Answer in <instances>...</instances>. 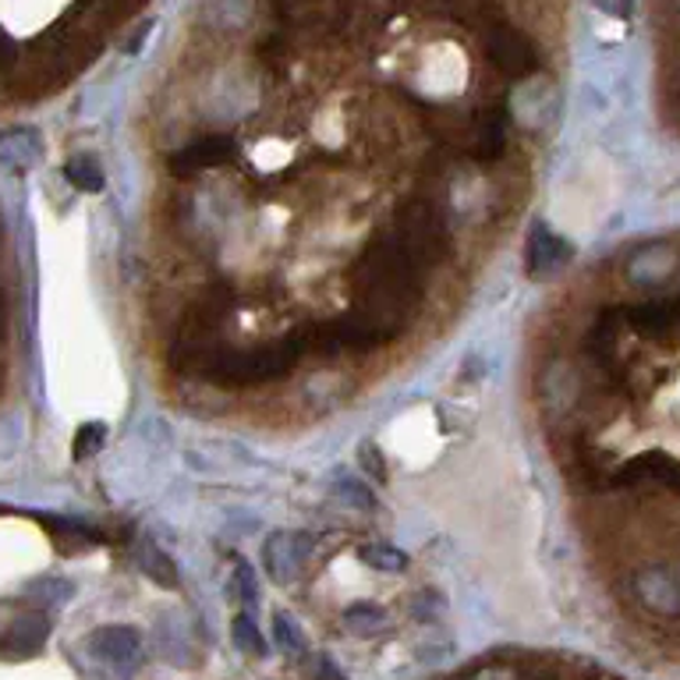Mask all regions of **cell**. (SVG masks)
I'll return each instance as SVG.
<instances>
[{"label": "cell", "instance_id": "cell-13", "mask_svg": "<svg viewBox=\"0 0 680 680\" xmlns=\"http://www.w3.org/2000/svg\"><path fill=\"white\" fill-rule=\"evenodd\" d=\"M620 330H624V309H606L595 316L592 330L585 333V351L595 362H614L620 348Z\"/></svg>", "mask_w": 680, "mask_h": 680}, {"label": "cell", "instance_id": "cell-20", "mask_svg": "<svg viewBox=\"0 0 680 680\" xmlns=\"http://www.w3.org/2000/svg\"><path fill=\"white\" fill-rule=\"evenodd\" d=\"M142 571H146L157 585H163V588H174V585H178L174 560L163 556L157 546H152V542H146V546H142Z\"/></svg>", "mask_w": 680, "mask_h": 680}, {"label": "cell", "instance_id": "cell-4", "mask_svg": "<svg viewBox=\"0 0 680 680\" xmlns=\"http://www.w3.org/2000/svg\"><path fill=\"white\" fill-rule=\"evenodd\" d=\"M394 237L401 242V248L412 255V259L429 269L436 263H444L450 255V242H447V227L444 216L433 206L429 199H407L397 210V227Z\"/></svg>", "mask_w": 680, "mask_h": 680}, {"label": "cell", "instance_id": "cell-27", "mask_svg": "<svg viewBox=\"0 0 680 680\" xmlns=\"http://www.w3.org/2000/svg\"><path fill=\"white\" fill-rule=\"evenodd\" d=\"M277 641L284 645V649H291V652H298L301 649V635H298V627H295V620L291 617H284V614H277Z\"/></svg>", "mask_w": 680, "mask_h": 680}, {"label": "cell", "instance_id": "cell-17", "mask_svg": "<svg viewBox=\"0 0 680 680\" xmlns=\"http://www.w3.org/2000/svg\"><path fill=\"white\" fill-rule=\"evenodd\" d=\"M40 160V135L29 128H14L0 139V163L11 167L14 174H22Z\"/></svg>", "mask_w": 680, "mask_h": 680}, {"label": "cell", "instance_id": "cell-10", "mask_svg": "<svg viewBox=\"0 0 680 680\" xmlns=\"http://www.w3.org/2000/svg\"><path fill=\"white\" fill-rule=\"evenodd\" d=\"M677 266H680L677 248L667 242H656V245H645L641 252H635L631 259H627L624 277L635 287H659L677 274Z\"/></svg>", "mask_w": 680, "mask_h": 680}, {"label": "cell", "instance_id": "cell-21", "mask_svg": "<svg viewBox=\"0 0 680 680\" xmlns=\"http://www.w3.org/2000/svg\"><path fill=\"white\" fill-rule=\"evenodd\" d=\"M231 638L237 645V652L245 656H266V641L259 635V627H255V620L248 614H237L234 624H231Z\"/></svg>", "mask_w": 680, "mask_h": 680}, {"label": "cell", "instance_id": "cell-14", "mask_svg": "<svg viewBox=\"0 0 680 680\" xmlns=\"http://www.w3.org/2000/svg\"><path fill=\"white\" fill-rule=\"evenodd\" d=\"M89 649L114 667H128V662L139 656V635L131 627H99L89 638Z\"/></svg>", "mask_w": 680, "mask_h": 680}, {"label": "cell", "instance_id": "cell-8", "mask_svg": "<svg viewBox=\"0 0 680 680\" xmlns=\"http://www.w3.org/2000/svg\"><path fill=\"white\" fill-rule=\"evenodd\" d=\"M234 152L237 146L231 135H202V139L178 149L174 157L167 160V167H170V174L189 178V174H199V170H210V167L234 160Z\"/></svg>", "mask_w": 680, "mask_h": 680}, {"label": "cell", "instance_id": "cell-24", "mask_svg": "<svg viewBox=\"0 0 680 680\" xmlns=\"http://www.w3.org/2000/svg\"><path fill=\"white\" fill-rule=\"evenodd\" d=\"M104 436H107V429L99 422L82 425V429L75 433V457H93L99 447H104Z\"/></svg>", "mask_w": 680, "mask_h": 680}, {"label": "cell", "instance_id": "cell-3", "mask_svg": "<svg viewBox=\"0 0 680 680\" xmlns=\"http://www.w3.org/2000/svg\"><path fill=\"white\" fill-rule=\"evenodd\" d=\"M227 309L231 301L224 291H210L202 301H195L181 319L178 340L170 348V365L178 372H195V376H202L216 354L224 351L220 348V327L227 322Z\"/></svg>", "mask_w": 680, "mask_h": 680}, {"label": "cell", "instance_id": "cell-7", "mask_svg": "<svg viewBox=\"0 0 680 680\" xmlns=\"http://www.w3.org/2000/svg\"><path fill=\"white\" fill-rule=\"evenodd\" d=\"M635 595L659 617H680V574L670 567H641L631 577Z\"/></svg>", "mask_w": 680, "mask_h": 680}, {"label": "cell", "instance_id": "cell-23", "mask_svg": "<svg viewBox=\"0 0 680 680\" xmlns=\"http://www.w3.org/2000/svg\"><path fill=\"white\" fill-rule=\"evenodd\" d=\"M333 497L351 503L354 510H372V507H376V497L369 492V486L359 482V479H351V475H340V479L333 482Z\"/></svg>", "mask_w": 680, "mask_h": 680}, {"label": "cell", "instance_id": "cell-25", "mask_svg": "<svg viewBox=\"0 0 680 680\" xmlns=\"http://www.w3.org/2000/svg\"><path fill=\"white\" fill-rule=\"evenodd\" d=\"M234 588H237V595H242L248 606L259 599V588H255V574H252L248 564H237V567H234Z\"/></svg>", "mask_w": 680, "mask_h": 680}, {"label": "cell", "instance_id": "cell-15", "mask_svg": "<svg viewBox=\"0 0 680 680\" xmlns=\"http://www.w3.org/2000/svg\"><path fill=\"white\" fill-rule=\"evenodd\" d=\"M524 255H529V274H550V269H556L560 263H567V242L560 234H553L550 227H535L529 234V248H524Z\"/></svg>", "mask_w": 680, "mask_h": 680}, {"label": "cell", "instance_id": "cell-18", "mask_svg": "<svg viewBox=\"0 0 680 680\" xmlns=\"http://www.w3.org/2000/svg\"><path fill=\"white\" fill-rule=\"evenodd\" d=\"M344 627L359 638H372L386 627V614L372 603H354V606L344 609Z\"/></svg>", "mask_w": 680, "mask_h": 680}, {"label": "cell", "instance_id": "cell-16", "mask_svg": "<svg viewBox=\"0 0 680 680\" xmlns=\"http://www.w3.org/2000/svg\"><path fill=\"white\" fill-rule=\"evenodd\" d=\"M46 635H50V620L43 614H29V617L11 624V631L4 641H0V649L11 652V656H32L46 641Z\"/></svg>", "mask_w": 680, "mask_h": 680}, {"label": "cell", "instance_id": "cell-11", "mask_svg": "<svg viewBox=\"0 0 680 680\" xmlns=\"http://www.w3.org/2000/svg\"><path fill=\"white\" fill-rule=\"evenodd\" d=\"M507 125L510 114L503 107L482 110L468 128V149L475 152V160H500L507 149Z\"/></svg>", "mask_w": 680, "mask_h": 680}, {"label": "cell", "instance_id": "cell-28", "mask_svg": "<svg viewBox=\"0 0 680 680\" xmlns=\"http://www.w3.org/2000/svg\"><path fill=\"white\" fill-rule=\"evenodd\" d=\"M471 680H514V670L510 667H482Z\"/></svg>", "mask_w": 680, "mask_h": 680}, {"label": "cell", "instance_id": "cell-30", "mask_svg": "<svg viewBox=\"0 0 680 680\" xmlns=\"http://www.w3.org/2000/svg\"><path fill=\"white\" fill-rule=\"evenodd\" d=\"M316 667H319L322 680H344V673H340V670H333V662H330V659H319Z\"/></svg>", "mask_w": 680, "mask_h": 680}, {"label": "cell", "instance_id": "cell-9", "mask_svg": "<svg viewBox=\"0 0 680 680\" xmlns=\"http://www.w3.org/2000/svg\"><path fill=\"white\" fill-rule=\"evenodd\" d=\"M638 482H656L680 492V465L667 454H638L614 475H606V486H638Z\"/></svg>", "mask_w": 680, "mask_h": 680}, {"label": "cell", "instance_id": "cell-12", "mask_svg": "<svg viewBox=\"0 0 680 680\" xmlns=\"http://www.w3.org/2000/svg\"><path fill=\"white\" fill-rule=\"evenodd\" d=\"M624 319L645 337H670L680 322V305L667 301V298H656V301H641V305H627Z\"/></svg>", "mask_w": 680, "mask_h": 680}, {"label": "cell", "instance_id": "cell-31", "mask_svg": "<svg viewBox=\"0 0 680 680\" xmlns=\"http://www.w3.org/2000/svg\"><path fill=\"white\" fill-rule=\"evenodd\" d=\"M677 305H680V298H677Z\"/></svg>", "mask_w": 680, "mask_h": 680}, {"label": "cell", "instance_id": "cell-1", "mask_svg": "<svg viewBox=\"0 0 680 680\" xmlns=\"http://www.w3.org/2000/svg\"><path fill=\"white\" fill-rule=\"evenodd\" d=\"M305 351H312V330L291 333L284 340L263 348H234V351H220L210 362V369L202 372V380H210L216 386H263V383H277L287 372L298 365Z\"/></svg>", "mask_w": 680, "mask_h": 680}, {"label": "cell", "instance_id": "cell-22", "mask_svg": "<svg viewBox=\"0 0 680 680\" xmlns=\"http://www.w3.org/2000/svg\"><path fill=\"white\" fill-rule=\"evenodd\" d=\"M359 556L369 567L376 571H404L407 567V553H401L397 546H383V542H372V546H362Z\"/></svg>", "mask_w": 680, "mask_h": 680}, {"label": "cell", "instance_id": "cell-19", "mask_svg": "<svg viewBox=\"0 0 680 680\" xmlns=\"http://www.w3.org/2000/svg\"><path fill=\"white\" fill-rule=\"evenodd\" d=\"M64 178L75 184L78 192H99L104 189V170L93 157H72L64 163Z\"/></svg>", "mask_w": 680, "mask_h": 680}, {"label": "cell", "instance_id": "cell-6", "mask_svg": "<svg viewBox=\"0 0 680 680\" xmlns=\"http://www.w3.org/2000/svg\"><path fill=\"white\" fill-rule=\"evenodd\" d=\"M309 556H312V539L301 532H274L263 546L266 574L274 577L277 585L295 582L305 571V564H309Z\"/></svg>", "mask_w": 680, "mask_h": 680}, {"label": "cell", "instance_id": "cell-2", "mask_svg": "<svg viewBox=\"0 0 680 680\" xmlns=\"http://www.w3.org/2000/svg\"><path fill=\"white\" fill-rule=\"evenodd\" d=\"M354 295L394 301L412 312L422 298V266L401 248L394 234H383L354 266Z\"/></svg>", "mask_w": 680, "mask_h": 680}, {"label": "cell", "instance_id": "cell-26", "mask_svg": "<svg viewBox=\"0 0 680 680\" xmlns=\"http://www.w3.org/2000/svg\"><path fill=\"white\" fill-rule=\"evenodd\" d=\"M359 461H362V468L372 475V479H376V482H386V465H383V454H380V447L362 444V450H359Z\"/></svg>", "mask_w": 680, "mask_h": 680}, {"label": "cell", "instance_id": "cell-5", "mask_svg": "<svg viewBox=\"0 0 680 680\" xmlns=\"http://www.w3.org/2000/svg\"><path fill=\"white\" fill-rule=\"evenodd\" d=\"M482 50H486V61L507 78H524L539 67L535 46L510 25H489L482 36Z\"/></svg>", "mask_w": 680, "mask_h": 680}, {"label": "cell", "instance_id": "cell-29", "mask_svg": "<svg viewBox=\"0 0 680 680\" xmlns=\"http://www.w3.org/2000/svg\"><path fill=\"white\" fill-rule=\"evenodd\" d=\"M11 61H14V43L0 32V67H8Z\"/></svg>", "mask_w": 680, "mask_h": 680}]
</instances>
